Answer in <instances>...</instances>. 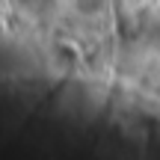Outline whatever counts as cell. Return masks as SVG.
<instances>
[{"instance_id": "cell-1", "label": "cell", "mask_w": 160, "mask_h": 160, "mask_svg": "<svg viewBox=\"0 0 160 160\" xmlns=\"http://www.w3.org/2000/svg\"><path fill=\"white\" fill-rule=\"evenodd\" d=\"M71 6H74V12H80V15H95V12H101L104 0H68Z\"/></svg>"}]
</instances>
